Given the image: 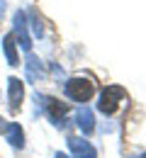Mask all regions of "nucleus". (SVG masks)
I'll list each match as a JSON object with an SVG mask.
<instances>
[{
	"mask_svg": "<svg viewBox=\"0 0 146 158\" xmlns=\"http://www.w3.org/2000/svg\"><path fill=\"white\" fill-rule=\"evenodd\" d=\"M127 98V90L124 88H119V85H110V88H105L102 93H100V100H98V110L105 112V114H112L115 110H117V105Z\"/></svg>",
	"mask_w": 146,
	"mask_h": 158,
	"instance_id": "1",
	"label": "nucleus"
},
{
	"mask_svg": "<svg viewBox=\"0 0 146 158\" xmlns=\"http://www.w3.org/2000/svg\"><path fill=\"white\" fill-rule=\"evenodd\" d=\"M93 90H95V85H93L90 78H71L68 83H66V95H68L71 100H76V102L90 100Z\"/></svg>",
	"mask_w": 146,
	"mask_h": 158,
	"instance_id": "2",
	"label": "nucleus"
},
{
	"mask_svg": "<svg viewBox=\"0 0 146 158\" xmlns=\"http://www.w3.org/2000/svg\"><path fill=\"white\" fill-rule=\"evenodd\" d=\"M68 151L73 158H95L98 151L93 143H88V139H76V136H68Z\"/></svg>",
	"mask_w": 146,
	"mask_h": 158,
	"instance_id": "3",
	"label": "nucleus"
},
{
	"mask_svg": "<svg viewBox=\"0 0 146 158\" xmlns=\"http://www.w3.org/2000/svg\"><path fill=\"white\" fill-rule=\"evenodd\" d=\"M42 102H44V107H46L49 119H51L56 127H61L63 117H66V112H68L66 102H61V100H56V98H42Z\"/></svg>",
	"mask_w": 146,
	"mask_h": 158,
	"instance_id": "4",
	"label": "nucleus"
},
{
	"mask_svg": "<svg viewBox=\"0 0 146 158\" xmlns=\"http://www.w3.org/2000/svg\"><path fill=\"white\" fill-rule=\"evenodd\" d=\"M22 100H24V85H22V80L20 78H10L7 80V105H10L12 112L20 110Z\"/></svg>",
	"mask_w": 146,
	"mask_h": 158,
	"instance_id": "5",
	"label": "nucleus"
},
{
	"mask_svg": "<svg viewBox=\"0 0 146 158\" xmlns=\"http://www.w3.org/2000/svg\"><path fill=\"white\" fill-rule=\"evenodd\" d=\"M15 34H17V41L29 51L32 49V41H29V32H27V15L24 12H15Z\"/></svg>",
	"mask_w": 146,
	"mask_h": 158,
	"instance_id": "6",
	"label": "nucleus"
},
{
	"mask_svg": "<svg viewBox=\"0 0 146 158\" xmlns=\"http://www.w3.org/2000/svg\"><path fill=\"white\" fill-rule=\"evenodd\" d=\"M76 124L83 134H93L95 131V117H93V110L90 107H81L76 112Z\"/></svg>",
	"mask_w": 146,
	"mask_h": 158,
	"instance_id": "7",
	"label": "nucleus"
},
{
	"mask_svg": "<svg viewBox=\"0 0 146 158\" xmlns=\"http://www.w3.org/2000/svg\"><path fill=\"white\" fill-rule=\"evenodd\" d=\"M24 71H27V78H29V83H39V80L44 78V63L37 56H27V66H24Z\"/></svg>",
	"mask_w": 146,
	"mask_h": 158,
	"instance_id": "8",
	"label": "nucleus"
},
{
	"mask_svg": "<svg viewBox=\"0 0 146 158\" xmlns=\"http://www.w3.org/2000/svg\"><path fill=\"white\" fill-rule=\"evenodd\" d=\"M2 51H5V59H7L10 66H17V63H20L17 49H15V37H12V34H5V39H2Z\"/></svg>",
	"mask_w": 146,
	"mask_h": 158,
	"instance_id": "9",
	"label": "nucleus"
},
{
	"mask_svg": "<svg viewBox=\"0 0 146 158\" xmlns=\"http://www.w3.org/2000/svg\"><path fill=\"white\" fill-rule=\"evenodd\" d=\"M7 141H10V146H15V148H22V146H24V131H22L20 124H7Z\"/></svg>",
	"mask_w": 146,
	"mask_h": 158,
	"instance_id": "10",
	"label": "nucleus"
},
{
	"mask_svg": "<svg viewBox=\"0 0 146 158\" xmlns=\"http://www.w3.org/2000/svg\"><path fill=\"white\" fill-rule=\"evenodd\" d=\"M29 20H32V27H34V34L42 39L44 34H46V29H44V22H42V17H39V12H37V10H29Z\"/></svg>",
	"mask_w": 146,
	"mask_h": 158,
	"instance_id": "11",
	"label": "nucleus"
},
{
	"mask_svg": "<svg viewBox=\"0 0 146 158\" xmlns=\"http://www.w3.org/2000/svg\"><path fill=\"white\" fill-rule=\"evenodd\" d=\"M5 15V0H0V17Z\"/></svg>",
	"mask_w": 146,
	"mask_h": 158,
	"instance_id": "12",
	"label": "nucleus"
},
{
	"mask_svg": "<svg viewBox=\"0 0 146 158\" xmlns=\"http://www.w3.org/2000/svg\"><path fill=\"white\" fill-rule=\"evenodd\" d=\"M2 129H7V124H5L2 119H0V131H2Z\"/></svg>",
	"mask_w": 146,
	"mask_h": 158,
	"instance_id": "13",
	"label": "nucleus"
},
{
	"mask_svg": "<svg viewBox=\"0 0 146 158\" xmlns=\"http://www.w3.org/2000/svg\"><path fill=\"white\" fill-rule=\"evenodd\" d=\"M54 158H68V156H66V153H56Z\"/></svg>",
	"mask_w": 146,
	"mask_h": 158,
	"instance_id": "14",
	"label": "nucleus"
}]
</instances>
